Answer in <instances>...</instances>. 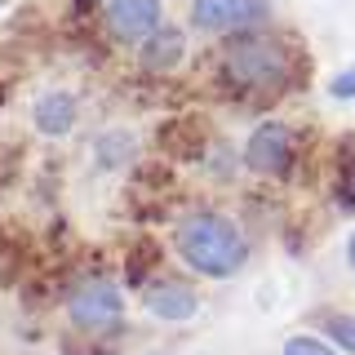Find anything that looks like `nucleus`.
I'll return each instance as SVG.
<instances>
[{"instance_id":"nucleus-11","label":"nucleus","mask_w":355,"mask_h":355,"mask_svg":"<svg viewBox=\"0 0 355 355\" xmlns=\"http://www.w3.org/2000/svg\"><path fill=\"white\" fill-rule=\"evenodd\" d=\"M284 355H338V351H333L324 338H306V333H297V338L284 342Z\"/></svg>"},{"instance_id":"nucleus-7","label":"nucleus","mask_w":355,"mask_h":355,"mask_svg":"<svg viewBox=\"0 0 355 355\" xmlns=\"http://www.w3.org/2000/svg\"><path fill=\"white\" fill-rule=\"evenodd\" d=\"M31 120H36V129L44 138H62V133H71L76 120H80V103H76L71 94H62V89H53V94H40L36 103H31Z\"/></svg>"},{"instance_id":"nucleus-5","label":"nucleus","mask_w":355,"mask_h":355,"mask_svg":"<svg viewBox=\"0 0 355 355\" xmlns=\"http://www.w3.org/2000/svg\"><path fill=\"white\" fill-rule=\"evenodd\" d=\"M103 18L120 44H147L164 27V5L160 0H107Z\"/></svg>"},{"instance_id":"nucleus-1","label":"nucleus","mask_w":355,"mask_h":355,"mask_svg":"<svg viewBox=\"0 0 355 355\" xmlns=\"http://www.w3.org/2000/svg\"><path fill=\"white\" fill-rule=\"evenodd\" d=\"M178 258L205 280H231L249 262V240L227 214H191L173 231Z\"/></svg>"},{"instance_id":"nucleus-10","label":"nucleus","mask_w":355,"mask_h":355,"mask_svg":"<svg viewBox=\"0 0 355 355\" xmlns=\"http://www.w3.org/2000/svg\"><path fill=\"white\" fill-rule=\"evenodd\" d=\"M324 333H329L333 347L355 355V315H324Z\"/></svg>"},{"instance_id":"nucleus-6","label":"nucleus","mask_w":355,"mask_h":355,"mask_svg":"<svg viewBox=\"0 0 355 355\" xmlns=\"http://www.w3.org/2000/svg\"><path fill=\"white\" fill-rule=\"evenodd\" d=\"M244 164L262 178L288 173V164H293V133H288V125L262 120V125L249 133V142H244Z\"/></svg>"},{"instance_id":"nucleus-9","label":"nucleus","mask_w":355,"mask_h":355,"mask_svg":"<svg viewBox=\"0 0 355 355\" xmlns=\"http://www.w3.org/2000/svg\"><path fill=\"white\" fill-rule=\"evenodd\" d=\"M182 58H187V36L178 27H160L142 44V67H151V71H173Z\"/></svg>"},{"instance_id":"nucleus-12","label":"nucleus","mask_w":355,"mask_h":355,"mask_svg":"<svg viewBox=\"0 0 355 355\" xmlns=\"http://www.w3.org/2000/svg\"><path fill=\"white\" fill-rule=\"evenodd\" d=\"M329 94L333 98H355V67H351V71H342L338 80H329Z\"/></svg>"},{"instance_id":"nucleus-13","label":"nucleus","mask_w":355,"mask_h":355,"mask_svg":"<svg viewBox=\"0 0 355 355\" xmlns=\"http://www.w3.org/2000/svg\"><path fill=\"white\" fill-rule=\"evenodd\" d=\"M347 266H351V271H355V231H351V236H347Z\"/></svg>"},{"instance_id":"nucleus-2","label":"nucleus","mask_w":355,"mask_h":355,"mask_svg":"<svg viewBox=\"0 0 355 355\" xmlns=\"http://www.w3.org/2000/svg\"><path fill=\"white\" fill-rule=\"evenodd\" d=\"M288 67L293 62H288L284 40H271V36H240L222 58V71L240 89H275L288 80Z\"/></svg>"},{"instance_id":"nucleus-3","label":"nucleus","mask_w":355,"mask_h":355,"mask_svg":"<svg viewBox=\"0 0 355 355\" xmlns=\"http://www.w3.org/2000/svg\"><path fill=\"white\" fill-rule=\"evenodd\" d=\"M67 315H71V324H80L89 333L116 329L120 320H125V293H120V284H111V280H85L71 297H67Z\"/></svg>"},{"instance_id":"nucleus-8","label":"nucleus","mask_w":355,"mask_h":355,"mask_svg":"<svg viewBox=\"0 0 355 355\" xmlns=\"http://www.w3.org/2000/svg\"><path fill=\"white\" fill-rule=\"evenodd\" d=\"M142 306L151 311L155 320H191L200 302H196V293L187 284H178V280H164V284H151L147 293H142Z\"/></svg>"},{"instance_id":"nucleus-4","label":"nucleus","mask_w":355,"mask_h":355,"mask_svg":"<svg viewBox=\"0 0 355 355\" xmlns=\"http://www.w3.org/2000/svg\"><path fill=\"white\" fill-rule=\"evenodd\" d=\"M191 22L209 36H236L266 22V0H191Z\"/></svg>"}]
</instances>
